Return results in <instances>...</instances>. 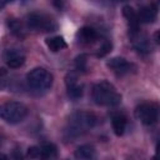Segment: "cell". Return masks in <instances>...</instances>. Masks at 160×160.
I'll return each instance as SVG.
<instances>
[{
  "label": "cell",
  "mask_w": 160,
  "mask_h": 160,
  "mask_svg": "<svg viewBox=\"0 0 160 160\" xmlns=\"http://www.w3.org/2000/svg\"><path fill=\"white\" fill-rule=\"evenodd\" d=\"M40 151H41V158H44V159H52V158H56V155H58L56 146L50 142L40 145Z\"/></svg>",
  "instance_id": "17"
},
{
  "label": "cell",
  "mask_w": 160,
  "mask_h": 160,
  "mask_svg": "<svg viewBox=\"0 0 160 160\" xmlns=\"http://www.w3.org/2000/svg\"><path fill=\"white\" fill-rule=\"evenodd\" d=\"M8 25H9L10 30H11V32H14V34H16V35H20V32H21V25H20L19 21H16V20H14V19H11V20L9 19Z\"/></svg>",
  "instance_id": "20"
},
{
  "label": "cell",
  "mask_w": 160,
  "mask_h": 160,
  "mask_svg": "<svg viewBox=\"0 0 160 160\" xmlns=\"http://www.w3.org/2000/svg\"><path fill=\"white\" fill-rule=\"evenodd\" d=\"M111 49H112V44H111L110 41H104L102 45L99 48V50H98V52H96V56H98V58H102V56L108 55V54L111 51Z\"/></svg>",
  "instance_id": "18"
},
{
  "label": "cell",
  "mask_w": 160,
  "mask_h": 160,
  "mask_svg": "<svg viewBox=\"0 0 160 160\" xmlns=\"http://www.w3.org/2000/svg\"><path fill=\"white\" fill-rule=\"evenodd\" d=\"M86 64H88V60H86V55L81 54L79 56H76L75 59V66L79 71H85L86 70Z\"/></svg>",
  "instance_id": "19"
},
{
  "label": "cell",
  "mask_w": 160,
  "mask_h": 160,
  "mask_svg": "<svg viewBox=\"0 0 160 160\" xmlns=\"http://www.w3.org/2000/svg\"><path fill=\"white\" fill-rule=\"evenodd\" d=\"M92 99L98 105L102 106H116L121 102V95L115 86L106 80H101L94 85Z\"/></svg>",
  "instance_id": "1"
},
{
  "label": "cell",
  "mask_w": 160,
  "mask_h": 160,
  "mask_svg": "<svg viewBox=\"0 0 160 160\" xmlns=\"http://www.w3.org/2000/svg\"><path fill=\"white\" fill-rule=\"evenodd\" d=\"M28 156H29V158H32V159L41 158L40 146H30V148L28 149Z\"/></svg>",
  "instance_id": "21"
},
{
  "label": "cell",
  "mask_w": 160,
  "mask_h": 160,
  "mask_svg": "<svg viewBox=\"0 0 160 160\" xmlns=\"http://www.w3.org/2000/svg\"><path fill=\"white\" fill-rule=\"evenodd\" d=\"M28 108L18 101H9L5 102L1 106L0 115L2 120H5L8 124H18L21 122L26 116H28Z\"/></svg>",
  "instance_id": "3"
},
{
  "label": "cell",
  "mask_w": 160,
  "mask_h": 160,
  "mask_svg": "<svg viewBox=\"0 0 160 160\" xmlns=\"http://www.w3.org/2000/svg\"><path fill=\"white\" fill-rule=\"evenodd\" d=\"M156 155L160 156V140H159L158 144H156Z\"/></svg>",
  "instance_id": "23"
},
{
  "label": "cell",
  "mask_w": 160,
  "mask_h": 160,
  "mask_svg": "<svg viewBox=\"0 0 160 160\" xmlns=\"http://www.w3.org/2000/svg\"><path fill=\"white\" fill-rule=\"evenodd\" d=\"M106 66L112 70L116 75H125L132 71V69L135 68L132 64H130L129 61H126L124 58H112L106 62Z\"/></svg>",
  "instance_id": "7"
},
{
  "label": "cell",
  "mask_w": 160,
  "mask_h": 160,
  "mask_svg": "<svg viewBox=\"0 0 160 160\" xmlns=\"http://www.w3.org/2000/svg\"><path fill=\"white\" fill-rule=\"evenodd\" d=\"M122 15H124V18H125L126 21H128L130 34L134 35V34L139 32V24H140V20H139L138 14L134 11V9H132L131 6H129V5L124 6V8H122Z\"/></svg>",
  "instance_id": "9"
},
{
  "label": "cell",
  "mask_w": 160,
  "mask_h": 160,
  "mask_svg": "<svg viewBox=\"0 0 160 160\" xmlns=\"http://www.w3.org/2000/svg\"><path fill=\"white\" fill-rule=\"evenodd\" d=\"M138 16H139L140 22H144V24L154 22L156 20V16H158V8H156V5L150 4V5H146V6H142L140 9V11L138 12Z\"/></svg>",
  "instance_id": "11"
},
{
  "label": "cell",
  "mask_w": 160,
  "mask_h": 160,
  "mask_svg": "<svg viewBox=\"0 0 160 160\" xmlns=\"http://www.w3.org/2000/svg\"><path fill=\"white\" fill-rule=\"evenodd\" d=\"M131 36H132L134 46H135V49H136L139 52L146 54V52L150 51L151 46L149 45V42H148V40H146L145 38H141V36L139 38V32H136V34H134V35H131Z\"/></svg>",
  "instance_id": "14"
},
{
  "label": "cell",
  "mask_w": 160,
  "mask_h": 160,
  "mask_svg": "<svg viewBox=\"0 0 160 160\" xmlns=\"http://www.w3.org/2000/svg\"><path fill=\"white\" fill-rule=\"evenodd\" d=\"M65 84H66V90L68 95L71 99H79L82 95V85L78 82V78L74 72H68L65 76Z\"/></svg>",
  "instance_id": "8"
},
{
  "label": "cell",
  "mask_w": 160,
  "mask_h": 160,
  "mask_svg": "<svg viewBox=\"0 0 160 160\" xmlns=\"http://www.w3.org/2000/svg\"><path fill=\"white\" fill-rule=\"evenodd\" d=\"M76 36H78V40L80 42H82V44H90V42H94L96 40L98 34H96V31L92 28H90V26H82L78 31Z\"/></svg>",
  "instance_id": "12"
},
{
  "label": "cell",
  "mask_w": 160,
  "mask_h": 160,
  "mask_svg": "<svg viewBox=\"0 0 160 160\" xmlns=\"http://www.w3.org/2000/svg\"><path fill=\"white\" fill-rule=\"evenodd\" d=\"M154 40H155L158 44H160V30H158V31L154 34Z\"/></svg>",
  "instance_id": "22"
},
{
  "label": "cell",
  "mask_w": 160,
  "mask_h": 160,
  "mask_svg": "<svg viewBox=\"0 0 160 160\" xmlns=\"http://www.w3.org/2000/svg\"><path fill=\"white\" fill-rule=\"evenodd\" d=\"M96 116L92 112L88 111H80L72 115L71 118V124L74 125L75 130H80L84 128H92L96 124Z\"/></svg>",
  "instance_id": "6"
},
{
  "label": "cell",
  "mask_w": 160,
  "mask_h": 160,
  "mask_svg": "<svg viewBox=\"0 0 160 160\" xmlns=\"http://www.w3.org/2000/svg\"><path fill=\"white\" fill-rule=\"evenodd\" d=\"M135 116L144 125H154L160 119V105L156 102H142L136 106Z\"/></svg>",
  "instance_id": "4"
},
{
  "label": "cell",
  "mask_w": 160,
  "mask_h": 160,
  "mask_svg": "<svg viewBox=\"0 0 160 160\" xmlns=\"http://www.w3.org/2000/svg\"><path fill=\"white\" fill-rule=\"evenodd\" d=\"M26 24H28V28H30L32 30L54 31L56 29L55 21L45 14H38V12L30 14L26 19Z\"/></svg>",
  "instance_id": "5"
},
{
  "label": "cell",
  "mask_w": 160,
  "mask_h": 160,
  "mask_svg": "<svg viewBox=\"0 0 160 160\" xmlns=\"http://www.w3.org/2000/svg\"><path fill=\"white\" fill-rule=\"evenodd\" d=\"M26 82L35 91H46L52 85V75L44 68H34L26 74Z\"/></svg>",
  "instance_id": "2"
},
{
  "label": "cell",
  "mask_w": 160,
  "mask_h": 160,
  "mask_svg": "<svg viewBox=\"0 0 160 160\" xmlns=\"http://www.w3.org/2000/svg\"><path fill=\"white\" fill-rule=\"evenodd\" d=\"M111 125H112V130H114L115 135L121 136L126 128V118L124 115H116L112 118Z\"/></svg>",
  "instance_id": "13"
},
{
  "label": "cell",
  "mask_w": 160,
  "mask_h": 160,
  "mask_svg": "<svg viewBox=\"0 0 160 160\" xmlns=\"http://www.w3.org/2000/svg\"><path fill=\"white\" fill-rule=\"evenodd\" d=\"M45 42H46L48 48H49L51 51H54V52L60 51L61 49H65V48H66V42H65V40H64L61 36L48 38V39L45 40Z\"/></svg>",
  "instance_id": "15"
},
{
  "label": "cell",
  "mask_w": 160,
  "mask_h": 160,
  "mask_svg": "<svg viewBox=\"0 0 160 160\" xmlns=\"http://www.w3.org/2000/svg\"><path fill=\"white\" fill-rule=\"evenodd\" d=\"M4 59H5L6 65L11 69H18L25 62V56L20 51L14 50V49L6 50L4 54Z\"/></svg>",
  "instance_id": "10"
},
{
  "label": "cell",
  "mask_w": 160,
  "mask_h": 160,
  "mask_svg": "<svg viewBox=\"0 0 160 160\" xmlns=\"http://www.w3.org/2000/svg\"><path fill=\"white\" fill-rule=\"evenodd\" d=\"M94 154H95V149L92 145H89V144L81 145L75 150L76 159H91L94 156Z\"/></svg>",
  "instance_id": "16"
}]
</instances>
